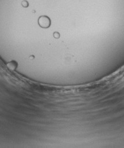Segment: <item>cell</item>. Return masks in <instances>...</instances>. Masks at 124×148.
<instances>
[{
    "label": "cell",
    "mask_w": 124,
    "mask_h": 148,
    "mask_svg": "<svg viewBox=\"0 0 124 148\" xmlns=\"http://www.w3.org/2000/svg\"><path fill=\"white\" fill-rule=\"evenodd\" d=\"M39 25L43 27V28H48L50 25V21L49 18L47 16H42L40 18L39 21Z\"/></svg>",
    "instance_id": "6da1fadb"
}]
</instances>
